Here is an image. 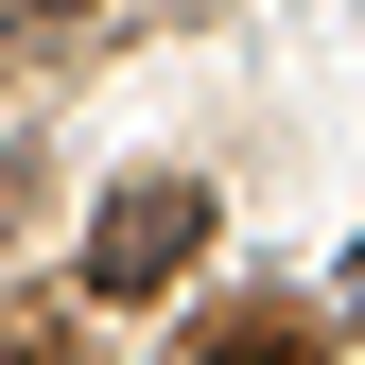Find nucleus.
I'll use <instances>...</instances> for the list:
<instances>
[{
	"label": "nucleus",
	"mask_w": 365,
	"mask_h": 365,
	"mask_svg": "<svg viewBox=\"0 0 365 365\" xmlns=\"http://www.w3.org/2000/svg\"><path fill=\"white\" fill-rule=\"evenodd\" d=\"M174 365H313V313H296V296H244V313H209Z\"/></svg>",
	"instance_id": "nucleus-2"
},
{
	"label": "nucleus",
	"mask_w": 365,
	"mask_h": 365,
	"mask_svg": "<svg viewBox=\"0 0 365 365\" xmlns=\"http://www.w3.org/2000/svg\"><path fill=\"white\" fill-rule=\"evenodd\" d=\"M348 313H365V261H348Z\"/></svg>",
	"instance_id": "nucleus-3"
},
{
	"label": "nucleus",
	"mask_w": 365,
	"mask_h": 365,
	"mask_svg": "<svg viewBox=\"0 0 365 365\" xmlns=\"http://www.w3.org/2000/svg\"><path fill=\"white\" fill-rule=\"evenodd\" d=\"M192 261H209V192L192 174H122L105 226H87V296H174Z\"/></svg>",
	"instance_id": "nucleus-1"
}]
</instances>
